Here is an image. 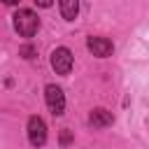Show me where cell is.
<instances>
[{"label": "cell", "mask_w": 149, "mask_h": 149, "mask_svg": "<svg viewBox=\"0 0 149 149\" xmlns=\"http://www.w3.org/2000/svg\"><path fill=\"white\" fill-rule=\"evenodd\" d=\"M12 19H14V28L21 37H33L40 28V19L33 9H19Z\"/></svg>", "instance_id": "1"}, {"label": "cell", "mask_w": 149, "mask_h": 149, "mask_svg": "<svg viewBox=\"0 0 149 149\" xmlns=\"http://www.w3.org/2000/svg\"><path fill=\"white\" fill-rule=\"evenodd\" d=\"M51 68L56 70V74H68L72 70V51L68 47H58L51 51Z\"/></svg>", "instance_id": "2"}, {"label": "cell", "mask_w": 149, "mask_h": 149, "mask_svg": "<svg viewBox=\"0 0 149 149\" xmlns=\"http://www.w3.org/2000/svg\"><path fill=\"white\" fill-rule=\"evenodd\" d=\"M44 98H47V107L51 109V114L61 116L63 109H65V95H63V91H61L56 84H49V86L44 88Z\"/></svg>", "instance_id": "3"}, {"label": "cell", "mask_w": 149, "mask_h": 149, "mask_svg": "<svg viewBox=\"0 0 149 149\" xmlns=\"http://www.w3.org/2000/svg\"><path fill=\"white\" fill-rule=\"evenodd\" d=\"M28 140L33 147H42L47 142V126L40 116H30L28 119Z\"/></svg>", "instance_id": "4"}, {"label": "cell", "mask_w": 149, "mask_h": 149, "mask_svg": "<svg viewBox=\"0 0 149 149\" xmlns=\"http://www.w3.org/2000/svg\"><path fill=\"white\" fill-rule=\"evenodd\" d=\"M86 47H88V51H91L93 56H98V58H107V56L112 54V49H114L107 37H88Z\"/></svg>", "instance_id": "5"}, {"label": "cell", "mask_w": 149, "mask_h": 149, "mask_svg": "<svg viewBox=\"0 0 149 149\" xmlns=\"http://www.w3.org/2000/svg\"><path fill=\"white\" fill-rule=\"evenodd\" d=\"M112 121H114L112 112H107V109H102V107L93 109V112H91V116H88V123H91L93 128H105V126H112Z\"/></svg>", "instance_id": "6"}, {"label": "cell", "mask_w": 149, "mask_h": 149, "mask_svg": "<svg viewBox=\"0 0 149 149\" xmlns=\"http://www.w3.org/2000/svg\"><path fill=\"white\" fill-rule=\"evenodd\" d=\"M61 5V14L65 21H74L79 14V0H58Z\"/></svg>", "instance_id": "7"}, {"label": "cell", "mask_w": 149, "mask_h": 149, "mask_svg": "<svg viewBox=\"0 0 149 149\" xmlns=\"http://www.w3.org/2000/svg\"><path fill=\"white\" fill-rule=\"evenodd\" d=\"M23 58H33L35 56V47H30V44H26V47H21V51H19Z\"/></svg>", "instance_id": "8"}, {"label": "cell", "mask_w": 149, "mask_h": 149, "mask_svg": "<svg viewBox=\"0 0 149 149\" xmlns=\"http://www.w3.org/2000/svg\"><path fill=\"white\" fill-rule=\"evenodd\" d=\"M70 140H72V135H70V130H63V133H61V144H68Z\"/></svg>", "instance_id": "9"}, {"label": "cell", "mask_w": 149, "mask_h": 149, "mask_svg": "<svg viewBox=\"0 0 149 149\" xmlns=\"http://www.w3.org/2000/svg\"><path fill=\"white\" fill-rule=\"evenodd\" d=\"M35 2H37L40 7H51V2H54V0H35Z\"/></svg>", "instance_id": "10"}, {"label": "cell", "mask_w": 149, "mask_h": 149, "mask_svg": "<svg viewBox=\"0 0 149 149\" xmlns=\"http://www.w3.org/2000/svg\"><path fill=\"white\" fill-rule=\"evenodd\" d=\"M19 0H5V5H16Z\"/></svg>", "instance_id": "11"}]
</instances>
